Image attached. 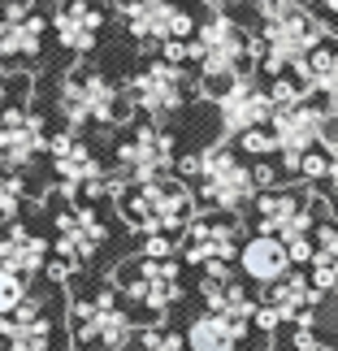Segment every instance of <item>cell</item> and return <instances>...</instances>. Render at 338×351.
<instances>
[{
	"mask_svg": "<svg viewBox=\"0 0 338 351\" xmlns=\"http://www.w3.org/2000/svg\"><path fill=\"white\" fill-rule=\"evenodd\" d=\"M178 173L195 182V199L208 213L239 217V213L256 208V199H261L252 165H243L230 143H208V147H200V152H186L178 160Z\"/></svg>",
	"mask_w": 338,
	"mask_h": 351,
	"instance_id": "1",
	"label": "cell"
},
{
	"mask_svg": "<svg viewBox=\"0 0 338 351\" xmlns=\"http://www.w3.org/2000/svg\"><path fill=\"white\" fill-rule=\"evenodd\" d=\"M252 44H256V35L243 31L234 22V13H208L191 35V61L200 70V91L217 100L234 78L252 74L248 70V65H256Z\"/></svg>",
	"mask_w": 338,
	"mask_h": 351,
	"instance_id": "2",
	"label": "cell"
},
{
	"mask_svg": "<svg viewBox=\"0 0 338 351\" xmlns=\"http://www.w3.org/2000/svg\"><path fill=\"white\" fill-rule=\"evenodd\" d=\"M57 109L70 130H113L126 126V117L134 113V104L126 96V87H117L104 70L96 65H74L57 87Z\"/></svg>",
	"mask_w": 338,
	"mask_h": 351,
	"instance_id": "3",
	"label": "cell"
},
{
	"mask_svg": "<svg viewBox=\"0 0 338 351\" xmlns=\"http://www.w3.org/2000/svg\"><path fill=\"white\" fill-rule=\"evenodd\" d=\"M117 208H121V221L130 230L147 234H186L200 213H195V191L186 186L182 178H156V182H143V186H126L117 195Z\"/></svg>",
	"mask_w": 338,
	"mask_h": 351,
	"instance_id": "4",
	"label": "cell"
},
{
	"mask_svg": "<svg viewBox=\"0 0 338 351\" xmlns=\"http://www.w3.org/2000/svg\"><path fill=\"white\" fill-rule=\"evenodd\" d=\"M330 31H334V26L326 18H317L313 9L287 13V18L265 22V31L256 35V44H252V57H256V65H261L269 78L291 74L295 65H304L321 44H326Z\"/></svg>",
	"mask_w": 338,
	"mask_h": 351,
	"instance_id": "5",
	"label": "cell"
},
{
	"mask_svg": "<svg viewBox=\"0 0 338 351\" xmlns=\"http://www.w3.org/2000/svg\"><path fill=\"white\" fill-rule=\"evenodd\" d=\"M70 334H74L78 347H91V351H130L134 339H139V326L117 304L113 282H104L96 295H74Z\"/></svg>",
	"mask_w": 338,
	"mask_h": 351,
	"instance_id": "6",
	"label": "cell"
},
{
	"mask_svg": "<svg viewBox=\"0 0 338 351\" xmlns=\"http://www.w3.org/2000/svg\"><path fill=\"white\" fill-rule=\"evenodd\" d=\"M48 160H52V173H57V186L74 199H117L121 186L113 178V169L104 165L78 130H61L52 134V147H48Z\"/></svg>",
	"mask_w": 338,
	"mask_h": 351,
	"instance_id": "7",
	"label": "cell"
},
{
	"mask_svg": "<svg viewBox=\"0 0 338 351\" xmlns=\"http://www.w3.org/2000/svg\"><path fill=\"white\" fill-rule=\"evenodd\" d=\"M109 282H113V291L121 300H130L134 308H147L156 321L182 300V265H178V256L160 261V256L134 252L130 261H121L109 274Z\"/></svg>",
	"mask_w": 338,
	"mask_h": 351,
	"instance_id": "8",
	"label": "cell"
},
{
	"mask_svg": "<svg viewBox=\"0 0 338 351\" xmlns=\"http://www.w3.org/2000/svg\"><path fill=\"white\" fill-rule=\"evenodd\" d=\"M173 165H178V147H173V134L156 121H134V126L121 134V143L113 147V178L117 186H143L156 178H169Z\"/></svg>",
	"mask_w": 338,
	"mask_h": 351,
	"instance_id": "9",
	"label": "cell"
},
{
	"mask_svg": "<svg viewBox=\"0 0 338 351\" xmlns=\"http://www.w3.org/2000/svg\"><path fill=\"white\" fill-rule=\"evenodd\" d=\"M126 96L134 104V113L143 121H169L173 113L186 109V100H191V74H186V65H173L165 57L147 61L139 74H130L126 83Z\"/></svg>",
	"mask_w": 338,
	"mask_h": 351,
	"instance_id": "10",
	"label": "cell"
},
{
	"mask_svg": "<svg viewBox=\"0 0 338 351\" xmlns=\"http://www.w3.org/2000/svg\"><path fill=\"white\" fill-rule=\"evenodd\" d=\"M52 204H57V213H52V226H57L52 252H57L61 261H70L74 269H87L100 256V247L109 243V221H104L87 199H74L65 191L52 195Z\"/></svg>",
	"mask_w": 338,
	"mask_h": 351,
	"instance_id": "11",
	"label": "cell"
},
{
	"mask_svg": "<svg viewBox=\"0 0 338 351\" xmlns=\"http://www.w3.org/2000/svg\"><path fill=\"white\" fill-rule=\"evenodd\" d=\"M117 22L139 48H165L173 39L195 35V18L173 0H121Z\"/></svg>",
	"mask_w": 338,
	"mask_h": 351,
	"instance_id": "12",
	"label": "cell"
},
{
	"mask_svg": "<svg viewBox=\"0 0 338 351\" xmlns=\"http://www.w3.org/2000/svg\"><path fill=\"white\" fill-rule=\"evenodd\" d=\"M326 121H330V109H321L317 100L274 109V121H269V130H274V139H278L282 169H287L291 178H295V169H300V160H304L308 152H317V147H321Z\"/></svg>",
	"mask_w": 338,
	"mask_h": 351,
	"instance_id": "13",
	"label": "cell"
},
{
	"mask_svg": "<svg viewBox=\"0 0 338 351\" xmlns=\"http://www.w3.org/2000/svg\"><path fill=\"white\" fill-rule=\"evenodd\" d=\"M52 147L44 113H35L31 104H9L0 109V165L26 173Z\"/></svg>",
	"mask_w": 338,
	"mask_h": 351,
	"instance_id": "14",
	"label": "cell"
},
{
	"mask_svg": "<svg viewBox=\"0 0 338 351\" xmlns=\"http://www.w3.org/2000/svg\"><path fill=\"white\" fill-rule=\"evenodd\" d=\"M317 304H321V291L313 287V278L287 274L274 287H265V300L256 308V330L274 334L278 326H313Z\"/></svg>",
	"mask_w": 338,
	"mask_h": 351,
	"instance_id": "15",
	"label": "cell"
},
{
	"mask_svg": "<svg viewBox=\"0 0 338 351\" xmlns=\"http://www.w3.org/2000/svg\"><path fill=\"white\" fill-rule=\"evenodd\" d=\"M243 230L239 217H195L182 234V261L195 269H213V265H230L243 252Z\"/></svg>",
	"mask_w": 338,
	"mask_h": 351,
	"instance_id": "16",
	"label": "cell"
},
{
	"mask_svg": "<svg viewBox=\"0 0 338 351\" xmlns=\"http://www.w3.org/2000/svg\"><path fill=\"white\" fill-rule=\"evenodd\" d=\"M274 109H278L274 96H269V87L256 83V74L234 78V83L217 96V121H221V130L230 134V139L269 126V121H274Z\"/></svg>",
	"mask_w": 338,
	"mask_h": 351,
	"instance_id": "17",
	"label": "cell"
},
{
	"mask_svg": "<svg viewBox=\"0 0 338 351\" xmlns=\"http://www.w3.org/2000/svg\"><path fill=\"white\" fill-rule=\"evenodd\" d=\"M0 351H57V313H52V300L31 295L22 308L0 317Z\"/></svg>",
	"mask_w": 338,
	"mask_h": 351,
	"instance_id": "18",
	"label": "cell"
},
{
	"mask_svg": "<svg viewBox=\"0 0 338 351\" xmlns=\"http://www.w3.org/2000/svg\"><path fill=\"white\" fill-rule=\"evenodd\" d=\"M104 26H109V9L100 0H61L52 13V35L74 57H91L100 48Z\"/></svg>",
	"mask_w": 338,
	"mask_h": 351,
	"instance_id": "19",
	"label": "cell"
},
{
	"mask_svg": "<svg viewBox=\"0 0 338 351\" xmlns=\"http://www.w3.org/2000/svg\"><path fill=\"white\" fill-rule=\"evenodd\" d=\"M52 22L39 9H5L0 13V57L13 65H35L44 57V35Z\"/></svg>",
	"mask_w": 338,
	"mask_h": 351,
	"instance_id": "20",
	"label": "cell"
},
{
	"mask_svg": "<svg viewBox=\"0 0 338 351\" xmlns=\"http://www.w3.org/2000/svg\"><path fill=\"white\" fill-rule=\"evenodd\" d=\"M200 295H204L208 313L226 317L230 326H239L243 334H248L256 326V304L248 291H243V282H234V274H230V265H213L204 269V282H200Z\"/></svg>",
	"mask_w": 338,
	"mask_h": 351,
	"instance_id": "21",
	"label": "cell"
},
{
	"mask_svg": "<svg viewBox=\"0 0 338 351\" xmlns=\"http://www.w3.org/2000/svg\"><path fill=\"white\" fill-rule=\"evenodd\" d=\"M48 261H52V243L44 234H35L22 221L0 226V269H9V274L31 282L39 274H48Z\"/></svg>",
	"mask_w": 338,
	"mask_h": 351,
	"instance_id": "22",
	"label": "cell"
},
{
	"mask_svg": "<svg viewBox=\"0 0 338 351\" xmlns=\"http://www.w3.org/2000/svg\"><path fill=\"white\" fill-rule=\"evenodd\" d=\"M291 265H295L291 247L282 239H274V234H252L248 243H243V252H239V269L252 282H265V287H274L278 278H287Z\"/></svg>",
	"mask_w": 338,
	"mask_h": 351,
	"instance_id": "23",
	"label": "cell"
},
{
	"mask_svg": "<svg viewBox=\"0 0 338 351\" xmlns=\"http://www.w3.org/2000/svg\"><path fill=\"white\" fill-rule=\"evenodd\" d=\"M295 74L304 78L308 96L321 100L330 113H338V48L321 44V48H317L304 65H295Z\"/></svg>",
	"mask_w": 338,
	"mask_h": 351,
	"instance_id": "24",
	"label": "cell"
},
{
	"mask_svg": "<svg viewBox=\"0 0 338 351\" xmlns=\"http://www.w3.org/2000/svg\"><path fill=\"white\" fill-rule=\"evenodd\" d=\"M239 339H243V330L230 326V321L217 317V313H204V317H195L191 326H186V347L191 351H234Z\"/></svg>",
	"mask_w": 338,
	"mask_h": 351,
	"instance_id": "25",
	"label": "cell"
},
{
	"mask_svg": "<svg viewBox=\"0 0 338 351\" xmlns=\"http://www.w3.org/2000/svg\"><path fill=\"white\" fill-rule=\"evenodd\" d=\"M26 208V178L18 169H5L0 165V226L5 221H18V213Z\"/></svg>",
	"mask_w": 338,
	"mask_h": 351,
	"instance_id": "26",
	"label": "cell"
},
{
	"mask_svg": "<svg viewBox=\"0 0 338 351\" xmlns=\"http://www.w3.org/2000/svg\"><path fill=\"white\" fill-rule=\"evenodd\" d=\"M26 96H31V74L13 70V61L0 57V109H9V104H26Z\"/></svg>",
	"mask_w": 338,
	"mask_h": 351,
	"instance_id": "27",
	"label": "cell"
},
{
	"mask_svg": "<svg viewBox=\"0 0 338 351\" xmlns=\"http://www.w3.org/2000/svg\"><path fill=\"white\" fill-rule=\"evenodd\" d=\"M130 351H191V347L182 343V334H173V330H165V326L156 321V326L139 330V339H134Z\"/></svg>",
	"mask_w": 338,
	"mask_h": 351,
	"instance_id": "28",
	"label": "cell"
},
{
	"mask_svg": "<svg viewBox=\"0 0 338 351\" xmlns=\"http://www.w3.org/2000/svg\"><path fill=\"white\" fill-rule=\"evenodd\" d=\"M26 300H31V282L9 274V269H0V317H9L13 308H22Z\"/></svg>",
	"mask_w": 338,
	"mask_h": 351,
	"instance_id": "29",
	"label": "cell"
},
{
	"mask_svg": "<svg viewBox=\"0 0 338 351\" xmlns=\"http://www.w3.org/2000/svg\"><path fill=\"white\" fill-rule=\"evenodd\" d=\"M239 147H243L248 156L265 160L269 152H278V139H274V130H269V126H261V130H248V134H239Z\"/></svg>",
	"mask_w": 338,
	"mask_h": 351,
	"instance_id": "30",
	"label": "cell"
},
{
	"mask_svg": "<svg viewBox=\"0 0 338 351\" xmlns=\"http://www.w3.org/2000/svg\"><path fill=\"white\" fill-rule=\"evenodd\" d=\"M317 256H338V213H330V217H321L317 226Z\"/></svg>",
	"mask_w": 338,
	"mask_h": 351,
	"instance_id": "31",
	"label": "cell"
},
{
	"mask_svg": "<svg viewBox=\"0 0 338 351\" xmlns=\"http://www.w3.org/2000/svg\"><path fill=\"white\" fill-rule=\"evenodd\" d=\"M278 351H334V347H326V343H321L308 326H295L291 343H287V347H278Z\"/></svg>",
	"mask_w": 338,
	"mask_h": 351,
	"instance_id": "32",
	"label": "cell"
},
{
	"mask_svg": "<svg viewBox=\"0 0 338 351\" xmlns=\"http://www.w3.org/2000/svg\"><path fill=\"white\" fill-rule=\"evenodd\" d=\"M321 152H330V156L338 160V113H330V121H326V134H321Z\"/></svg>",
	"mask_w": 338,
	"mask_h": 351,
	"instance_id": "33",
	"label": "cell"
},
{
	"mask_svg": "<svg viewBox=\"0 0 338 351\" xmlns=\"http://www.w3.org/2000/svg\"><path fill=\"white\" fill-rule=\"evenodd\" d=\"M326 186H330V199L338 204V160L330 165V173H326Z\"/></svg>",
	"mask_w": 338,
	"mask_h": 351,
	"instance_id": "34",
	"label": "cell"
},
{
	"mask_svg": "<svg viewBox=\"0 0 338 351\" xmlns=\"http://www.w3.org/2000/svg\"><path fill=\"white\" fill-rule=\"evenodd\" d=\"M39 5V0H0V13H5V9H35Z\"/></svg>",
	"mask_w": 338,
	"mask_h": 351,
	"instance_id": "35",
	"label": "cell"
},
{
	"mask_svg": "<svg viewBox=\"0 0 338 351\" xmlns=\"http://www.w3.org/2000/svg\"><path fill=\"white\" fill-rule=\"evenodd\" d=\"M321 5H326V13H338V0H321Z\"/></svg>",
	"mask_w": 338,
	"mask_h": 351,
	"instance_id": "36",
	"label": "cell"
},
{
	"mask_svg": "<svg viewBox=\"0 0 338 351\" xmlns=\"http://www.w3.org/2000/svg\"><path fill=\"white\" fill-rule=\"evenodd\" d=\"M100 5H104V0H100ZM117 5H121V0H117Z\"/></svg>",
	"mask_w": 338,
	"mask_h": 351,
	"instance_id": "37",
	"label": "cell"
}]
</instances>
